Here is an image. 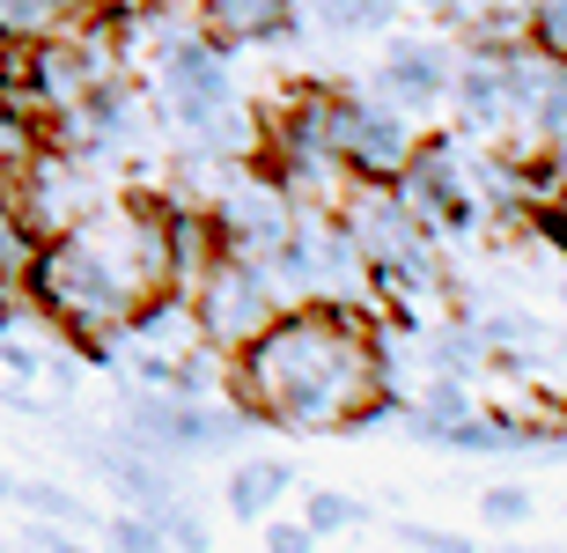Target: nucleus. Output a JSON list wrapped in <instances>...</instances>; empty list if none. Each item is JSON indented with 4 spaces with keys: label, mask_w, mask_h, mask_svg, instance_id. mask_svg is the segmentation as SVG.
I'll list each match as a JSON object with an SVG mask.
<instances>
[{
    "label": "nucleus",
    "mask_w": 567,
    "mask_h": 553,
    "mask_svg": "<svg viewBox=\"0 0 567 553\" xmlns=\"http://www.w3.org/2000/svg\"><path fill=\"white\" fill-rule=\"evenodd\" d=\"M8 199H16V214H22V229L38 236H60L74 214H89L96 207V192L82 185V163H74V149H38L30 155V171L8 185Z\"/></svg>",
    "instance_id": "obj_9"
},
{
    "label": "nucleus",
    "mask_w": 567,
    "mask_h": 553,
    "mask_svg": "<svg viewBox=\"0 0 567 553\" xmlns=\"http://www.w3.org/2000/svg\"><path fill=\"white\" fill-rule=\"evenodd\" d=\"M310 8L324 16V30H339V38H361V30H391L405 0H310Z\"/></svg>",
    "instance_id": "obj_17"
},
{
    "label": "nucleus",
    "mask_w": 567,
    "mask_h": 553,
    "mask_svg": "<svg viewBox=\"0 0 567 553\" xmlns=\"http://www.w3.org/2000/svg\"><path fill=\"white\" fill-rule=\"evenodd\" d=\"M450 104L464 111V133H502L508 126L502 66H494L486 44H472V60H457V74H450Z\"/></svg>",
    "instance_id": "obj_13"
},
{
    "label": "nucleus",
    "mask_w": 567,
    "mask_h": 553,
    "mask_svg": "<svg viewBox=\"0 0 567 553\" xmlns=\"http://www.w3.org/2000/svg\"><path fill=\"white\" fill-rule=\"evenodd\" d=\"M405 546H421V553H480L464 532H435V524H405Z\"/></svg>",
    "instance_id": "obj_23"
},
{
    "label": "nucleus",
    "mask_w": 567,
    "mask_h": 553,
    "mask_svg": "<svg viewBox=\"0 0 567 553\" xmlns=\"http://www.w3.org/2000/svg\"><path fill=\"white\" fill-rule=\"evenodd\" d=\"M66 332L60 325H8L0 310V406H30V413H52V406L74 391V362H66Z\"/></svg>",
    "instance_id": "obj_8"
},
{
    "label": "nucleus",
    "mask_w": 567,
    "mask_h": 553,
    "mask_svg": "<svg viewBox=\"0 0 567 553\" xmlns=\"http://www.w3.org/2000/svg\"><path fill=\"white\" fill-rule=\"evenodd\" d=\"M30 252H38V236L22 229L16 199L0 192V296H22V274H30Z\"/></svg>",
    "instance_id": "obj_16"
},
{
    "label": "nucleus",
    "mask_w": 567,
    "mask_h": 553,
    "mask_svg": "<svg viewBox=\"0 0 567 553\" xmlns=\"http://www.w3.org/2000/svg\"><path fill=\"white\" fill-rule=\"evenodd\" d=\"M104 16V0H0V44H52Z\"/></svg>",
    "instance_id": "obj_11"
},
{
    "label": "nucleus",
    "mask_w": 567,
    "mask_h": 553,
    "mask_svg": "<svg viewBox=\"0 0 567 553\" xmlns=\"http://www.w3.org/2000/svg\"><path fill=\"white\" fill-rule=\"evenodd\" d=\"M332 141H339V163H347L354 185H391V177L413 163V149H421V126H413L405 111H391L383 96H347V89H339Z\"/></svg>",
    "instance_id": "obj_7"
},
{
    "label": "nucleus",
    "mask_w": 567,
    "mask_h": 553,
    "mask_svg": "<svg viewBox=\"0 0 567 553\" xmlns=\"http://www.w3.org/2000/svg\"><path fill=\"white\" fill-rule=\"evenodd\" d=\"M288 494H295V472L280 465V458H236L229 480H221V502H229V516H244V524H266Z\"/></svg>",
    "instance_id": "obj_14"
},
{
    "label": "nucleus",
    "mask_w": 567,
    "mask_h": 553,
    "mask_svg": "<svg viewBox=\"0 0 567 553\" xmlns=\"http://www.w3.org/2000/svg\"><path fill=\"white\" fill-rule=\"evenodd\" d=\"M480 516H486V524H524V516H530V488H486Z\"/></svg>",
    "instance_id": "obj_22"
},
{
    "label": "nucleus",
    "mask_w": 567,
    "mask_h": 553,
    "mask_svg": "<svg viewBox=\"0 0 567 553\" xmlns=\"http://www.w3.org/2000/svg\"><path fill=\"white\" fill-rule=\"evenodd\" d=\"M508 553H516V546H508Z\"/></svg>",
    "instance_id": "obj_29"
},
{
    "label": "nucleus",
    "mask_w": 567,
    "mask_h": 553,
    "mask_svg": "<svg viewBox=\"0 0 567 553\" xmlns=\"http://www.w3.org/2000/svg\"><path fill=\"white\" fill-rule=\"evenodd\" d=\"M38 553H96V546H82V539H74V524H44V532H38Z\"/></svg>",
    "instance_id": "obj_25"
},
{
    "label": "nucleus",
    "mask_w": 567,
    "mask_h": 553,
    "mask_svg": "<svg viewBox=\"0 0 567 553\" xmlns=\"http://www.w3.org/2000/svg\"><path fill=\"white\" fill-rule=\"evenodd\" d=\"M207 214H214V236H221V252L236 258H266L288 252L295 244V222H302V199L274 177H229L221 192H207Z\"/></svg>",
    "instance_id": "obj_6"
},
{
    "label": "nucleus",
    "mask_w": 567,
    "mask_h": 553,
    "mask_svg": "<svg viewBox=\"0 0 567 553\" xmlns=\"http://www.w3.org/2000/svg\"><path fill=\"white\" fill-rule=\"evenodd\" d=\"M524 38L538 44V52H553V60L567 66V0H530V16H524Z\"/></svg>",
    "instance_id": "obj_18"
},
{
    "label": "nucleus",
    "mask_w": 567,
    "mask_h": 553,
    "mask_svg": "<svg viewBox=\"0 0 567 553\" xmlns=\"http://www.w3.org/2000/svg\"><path fill=\"white\" fill-rule=\"evenodd\" d=\"M229 406L244 421L332 436L361 428L391 406V362L377 325L354 318V303H295L251 347L229 355Z\"/></svg>",
    "instance_id": "obj_1"
},
{
    "label": "nucleus",
    "mask_w": 567,
    "mask_h": 553,
    "mask_svg": "<svg viewBox=\"0 0 567 553\" xmlns=\"http://www.w3.org/2000/svg\"><path fill=\"white\" fill-rule=\"evenodd\" d=\"M169 222L147 199H96L60 236L30 252L22 296L44 325H60L74 347H111L147 296H169Z\"/></svg>",
    "instance_id": "obj_2"
},
{
    "label": "nucleus",
    "mask_w": 567,
    "mask_h": 553,
    "mask_svg": "<svg viewBox=\"0 0 567 553\" xmlns=\"http://www.w3.org/2000/svg\"><path fill=\"white\" fill-rule=\"evenodd\" d=\"M104 539H111L118 553H169L163 524H155L147 510H126V516H111V524H104Z\"/></svg>",
    "instance_id": "obj_20"
},
{
    "label": "nucleus",
    "mask_w": 567,
    "mask_h": 553,
    "mask_svg": "<svg viewBox=\"0 0 567 553\" xmlns=\"http://www.w3.org/2000/svg\"><path fill=\"white\" fill-rule=\"evenodd\" d=\"M192 8L214 44H266L295 30V0H192Z\"/></svg>",
    "instance_id": "obj_12"
},
{
    "label": "nucleus",
    "mask_w": 567,
    "mask_h": 553,
    "mask_svg": "<svg viewBox=\"0 0 567 553\" xmlns=\"http://www.w3.org/2000/svg\"><path fill=\"white\" fill-rule=\"evenodd\" d=\"M177 296H185V310H192L199 347H214L221 362H229L236 347H251L258 332L280 318V296H274V280H266V266H258V258H236V252H214Z\"/></svg>",
    "instance_id": "obj_4"
},
{
    "label": "nucleus",
    "mask_w": 567,
    "mask_h": 553,
    "mask_svg": "<svg viewBox=\"0 0 567 553\" xmlns=\"http://www.w3.org/2000/svg\"><path fill=\"white\" fill-rule=\"evenodd\" d=\"M421 8H435V16H450V8H457V0H421Z\"/></svg>",
    "instance_id": "obj_27"
},
{
    "label": "nucleus",
    "mask_w": 567,
    "mask_h": 553,
    "mask_svg": "<svg viewBox=\"0 0 567 553\" xmlns=\"http://www.w3.org/2000/svg\"><path fill=\"white\" fill-rule=\"evenodd\" d=\"M141 8H192V0H104V16H141Z\"/></svg>",
    "instance_id": "obj_26"
},
{
    "label": "nucleus",
    "mask_w": 567,
    "mask_h": 553,
    "mask_svg": "<svg viewBox=\"0 0 567 553\" xmlns=\"http://www.w3.org/2000/svg\"><path fill=\"white\" fill-rule=\"evenodd\" d=\"M38 149H44V126L22 104H8V96H0V192L30 171V155H38Z\"/></svg>",
    "instance_id": "obj_15"
},
{
    "label": "nucleus",
    "mask_w": 567,
    "mask_h": 553,
    "mask_svg": "<svg viewBox=\"0 0 567 553\" xmlns=\"http://www.w3.org/2000/svg\"><path fill=\"white\" fill-rule=\"evenodd\" d=\"M450 74H457V60H450L442 44L399 38L391 52H383V66H377V96L421 126V119H435V111L450 104Z\"/></svg>",
    "instance_id": "obj_10"
},
{
    "label": "nucleus",
    "mask_w": 567,
    "mask_h": 553,
    "mask_svg": "<svg viewBox=\"0 0 567 553\" xmlns=\"http://www.w3.org/2000/svg\"><path fill=\"white\" fill-rule=\"evenodd\" d=\"M244 436L236 406H214L207 391H133L126 399V443L155 458H214Z\"/></svg>",
    "instance_id": "obj_5"
},
{
    "label": "nucleus",
    "mask_w": 567,
    "mask_h": 553,
    "mask_svg": "<svg viewBox=\"0 0 567 553\" xmlns=\"http://www.w3.org/2000/svg\"><path fill=\"white\" fill-rule=\"evenodd\" d=\"M8 494H16V502H30L44 524H74V532H89V510L74 502V494H60V488H8Z\"/></svg>",
    "instance_id": "obj_21"
},
{
    "label": "nucleus",
    "mask_w": 567,
    "mask_h": 553,
    "mask_svg": "<svg viewBox=\"0 0 567 553\" xmlns=\"http://www.w3.org/2000/svg\"><path fill=\"white\" fill-rule=\"evenodd\" d=\"M8 488H16V480H8V472H0V494H8Z\"/></svg>",
    "instance_id": "obj_28"
},
{
    "label": "nucleus",
    "mask_w": 567,
    "mask_h": 553,
    "mask_svg": "<svg viewBox=\"0 0 567 553\" xmlns=\"http://www.w3.org/2000/svg\"><path fill=\"white\" fill-rule=\"evenodd\" d=\"M332 111H339V89H295L288 104L266 119V141H258V155H266V177L274 185H288L302 207H339L347 199V163H339V141H332Z\"/></svg>",
    "instance_id": "obj_3"
},
{
    "label": "nucleus",
    "mask_w": 567,
    "mask_h": 553,
    "mask_svg": "<svg viewBox=\"0 0 567 553\" xmlns=\"http://www.w3.org/2000/svg\"><path fill=\"white\" fill-rule=\"evenodd\" d=\"M266 553H324V546H317L310 524H274L266 516Z\"/></svg>",
    "instance_id": "obj_24"
},
{
    "label": "nucleus",
    "mask_w": 567,
    "mask_h": 553,
    "mask_svg": "<svg viewBox=\"0 0 567 553\" xmlns=\"http://www.w3.org/2000/svg\"><path fill=\"white\" fill-rule=\"evenodd\" d=\"M302 524H310L317 539H324V532H347V524H361V502H354V494H332V488H310Z\"/></svg>",
    "instance_id": "obj_19"
},
{
    "label": "nucleus",
    "mask_w": 567,
    "mask_h": 553,
    "mask_svg": "<svg viewBox=\"0 0 567 553\" xmlns=\"http://www.w3.org/2000/svg\"><path fill=\"white\" fill-rule=\"evenodd\" d=\"M0 303H8V296H0Z\"/></svg>",
    "instance_id": "obj_30"
}]
</instances>
